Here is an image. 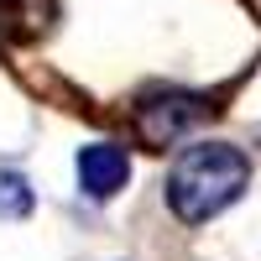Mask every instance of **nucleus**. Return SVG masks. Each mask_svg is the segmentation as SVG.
I'll use <instances>...</instances> for the list:
<instances>
[{
  "label": "nucleus",
  "instance_id": "nucleus-1",
  "mask_svg": "<svg viewBox=\"0 0 261 261\" xmlns=\"http://www.w3.org/2000/svg\"><path fill=\"white\" fill-rule=\"evenodd\" d=\"M251 183V162L246 151H235L225 141H204L188 146L167 172V209L178 214L183 225H204L220 209H230Z\"/></svg>",
  "mask_w": 261,
  "mask_h": 261
},
{
  "label": "nucleus",
  "instance_id": "nucleus-3",
  "mask_svg": "<svg viewBox=\"0 0 261 261\" xmlns=\"http://www.w3.org/2000/svg\"><path fill=\"white\" fill-rule=\"evenodd\" d=\"M130 178V157H125V146L115 141H94V146H84L79 151V183L89 199H115V193L125 188Z\"/></svg>",
  "mask_w": 261,
  "mask_h": 261
},
{
  "label": "nucleus",
  "instance_id": "nucleus-2",
  "mask_svg": "<svg viewBox=\"0 0 261 261\" xmlns=\"http://www.w3.org/2000/svg\"><path fill=\"white\" fill-rule=\"evenodd\" d=\"M204 120H214V99L209 94H188V89H162L141 99V130L151 146H178L188 130H199Z\"/></svg>",
  "mask_w": 261,
  "mask_h": 261
},
{
  "label": "nucleus",
  "instance_id": "nucleus-4",
  "mask_svg": "<svg viewBox=\"0 0 261 261\" xmlns=\"http://www.w3.org/2000/svg\"><path fill=\"white\" fill-rule=\"evenodd\" d=\"M0 214H6V220L32 214V188H27L21 172H0Z\"/></svg>",
  "mask_w": 261,
  "mask_h": 261
}]
</instances>
